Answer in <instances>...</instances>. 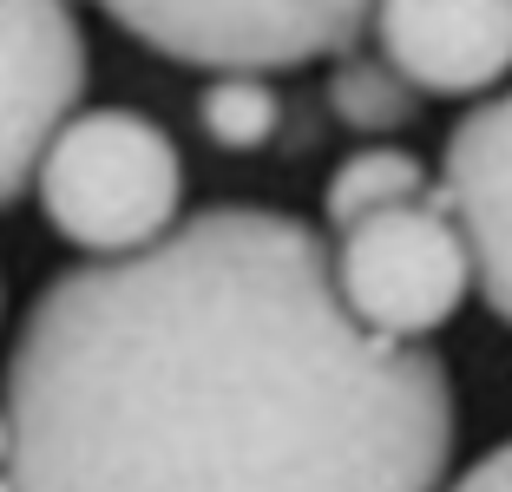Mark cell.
Wrapping results in <instances>:
<instances>
[{
	"mask_svg": "<svg viewBox=\"0 0 512 492\" xmlns=\"http://www.w3.org/2000/svg\"><path fill=\"white\" fill-rule=\"evenodd\" d=\"M138 46L204 73H296L342 60L368 33L375 0H99Z\"/></svg>",
	"mask_w": 512,
	"mask_h": 492,
	"instance_id": "3",
	"label": "cell"
},
{
	"mask_svg": "<svg viewBox=\"0 0 512 492\" xmlns=\"http://www.w3.org/2000/svg\"><path fill=\"white\" fill-rule=\"evenodd\" d=\"M7 460H14V427H7V407H0V479H7Z\"/></svg>",
	"mask_w": 512,
	"mask_h": 492,
	"instance_id": "12",
	"label": "cell"
},
{
	"mask_svg": "<svg viewBox=\"0 0 512 492\" xmlns=\"http://www.w3.org/2000/svg\"><path fill=\"white\" fill-rule=\"evenodd\" d=\"M197 125L217 151H263L283 132V92L263 73H211L197 92Z\"/></svg>",
	"mask_w": 512,
	"mask_h": 492,
	"instance_id": "10",
	"label": "cell"
},
{
	"mask_svg": "<svg viewBox=\"0 0 512 492\" xmlns=\"http://www.w3.org/2000/svg\"><path fill=\"white\" fill-rule=\"evenodd\" d=\"M375 53L421 99H486L512 79V0H375Z\"/></svg>",
	"mask_w": 512,
	"mask_h": 492,
	"instance_id": "6",
	"label": "cell"
},
{
	"mask_svg": "<svg viewBox=\"0 0 512 492\" xmlns=\"http://www.w3.org/2000/svg\"><path fill=\"white\" fill-rule=\"evenodd\" d=\"M427 191H434V184H427V164L407 145H362V151H348L329 171V184H322V224L342 237V230L368 224L381 210L421 204Z\"/></svg>",
	"mask_w": 512,
	"mask_h": 492,
	"instance_id": "8",
	"label": "cell"
},
{
	"mask_svg": "<svg viewBox=\"0 0 512 492\" xmlns=\"http://www.w3.org/2000/svg\"><path fill=\"white\" fill-rule=\"evenodd\" d=\"M33 204L86 263L138 256L184 224V151L132 105H79L46 145Z\"/></svg>",
	"mask_w": 512,
	"mask_h": 492,
	"instance_id": "2",
	"label": "cell"
},
{
	"mask_svg": "<svg viewBox=\"0 0 512 492\" xmlns=\"http://www.w3.org/2000/svg\"><path fill=\"white\" fill-rule=\"evenodd\" d=\"M447 492H512V440L486 447L460 479H447Z\"/></svg>",
	"mask_w": 512,
	"mask_h": 492,
	"instance_id": "11",
	"label": "cell"
},
{
	"mask_svg": "<svg viewBox=\"0 0 512 492\" xmlns=\"http://www.w3.org/2000/svg\"><path fill=\"white\" fill-rule=\"evenodd\" d=\"M7 492H447L453 374L335 296L316 224L211 204L73 263L0 368Z\"/></svg>",
	"mask_w": 512,
	"mask_h": 492,
	"instance_id": "1",
	"label": "cell"
},
{
	"mask_svg": "<svg viewBox=\"0 0 512 492\" xmlns=\"http://www.w3.org/2000/svg\"><path fill=\"white\" fill-rule=\"evenodd\" d=\"M421 92L407 86L381 53H362V46H348L342 60L329 66V112L348 125V132L362 138H394L407 125L421 119Z\"/></svg>",
	"mask_w": 512,
	"mask_h": 492,
	"instance_id": "9",
	"label": "cell"
},
{
	"mask_svg": "<svg viewBox=\"0 0 512 492\" xmlns=\"http://www.w3.org/2000/svg\"><path fill=\"white\" fill-rule=\"evenodd\" d=\"M440 197L467 230L473 296L512 328V79L453 119L440 145Z\"/></svg>",
	"mask_w": 512,
	"mask_h": 492,
	"instance_id": "7",
	"label": "cell"
},
{
	"mask_svg": "<svg viewBox=\"0 0 512 492\" xmlns=\"http://www.w3.org/2000/svg\"><path fill=\"white\" fill-rule=\"evenodd\" d=\"M335 296L381 342H427L473 296V250L440 184L421 204L381 210L329 243Z\"/></svg>",
	"mask_w": 512,
	"mask_h": 492,
	"instance_id": "4",
	"label": "cell"
},
{
	"mask_svg": "<svg viewBox=\"0 0 512 492\" xmlns=\"http://www.w3.org/2000/svg\"><path fill=\"white\" fill-rule=\"evenodd\" d=\"M86 79L92 53L73 0H0V217L33 191Z\"/></svg>",
	"mask_w": 512,
	"mask_h": 492,
	"instance_id": "5",
	"label": "cell"
},
{
	"mask_svg": "<svg viewBox=\"0 0 512 492\" xmlns=\"http://www.w3.org/2000/svg\"><path fill=\"white\" fill-rule=\"evenodd\" d=\"M0 315H7V283H0Z\"/></svg>",
	"mask_w": 512,
	"mask_h": 492,
	"instance_id": "13",
	"label": "cell"
}]
</instances>
